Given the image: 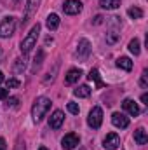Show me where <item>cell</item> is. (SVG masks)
Here are the masks:
<instances>
[{"label":"cell","mask_w":148,"mask_h":150,"mask_svg":"<svg viewBox=\"0 0 148 150\" xmlns=\"http://www.w3.org/2000/svg\"><path fill=\"white\" fill-rule=\"evenodd\" d=\"M25 67H26V65H25V59H16V65H14V70H16V72H23Z\"/></svg>","instance_id":"cell-25"},{"label":"cell","mask_w":148,"mask_h":150,"mask_svg":"<svg viewBox=\"0 0 148 150\" xmlns=\"http://www.w3.org/2000/svg\"><path fill=\"white\" fill-rule=\"evenodd\" d=\"M78 143H80V138H78V134H75V133L65 134V138L61 140V147L65 150H73Z\"/></svg>","instance_id":"cell-6"},{"label":"cell","mask_w":148,"mask_h":150,"mask_svg":"<svg viewBox=\"0 0 148 150\" xmlns=\"http://www.w3.org/2000/svg\"><path fill=\"white\" fill-rule=\"evenodd\" d=\"M5 86H7V89H14V87L19 86V80H18V79H9V80L5 82Z\"/></svg>","instance_id":"cell-26"},{"label":"cell","mask_w":148,"mask_h":150,"mask_svg":"<svg viewBox=\"0 0 148 150\" xmlns=\"http://www.w3.org/2000/svg\"><path fill=\"white\" fill-rule=\"evenodd\" d=\"M118 38H120V33H118V30H117V28H111L110 32L106 33V44H115Z\"/></svg>","instance_id":"cell-20"},{"label":"cell","mask_w":148,"mask_h":150,"mask_svg":"<svg viewBox=\"0 0 148 150\" xmlns=\"http://www.w3.org/2000/svg\"><path fill=\"white\" fill-rule=\"evenodd\" d=\"M63 120H65V113L61 112V110H56L49 117V127L51 129H59L61 124H63Z\"/></svg>","instance_id":"cell-10"},{"label":"cell","mask_w":148,"mask_h":150,"mask_svg":"<svg viewBox=\"0 0 148 150\" xmlns=\"http://www.w3.org/2000/svg\"><path fill=\"white\" fill-rule=\"evenodd\" d=\"M87 124L92 127V129H98L101 124H103V110L99 107H94L91 112H89V117H87Z\"/></svg>","instance_id":"cell-4"},{"label":"cell","mask_w":148,"mask_h":150,"mask_svg":"<svg viewBox=\"0 0 148 150\" xmlns=\"http://www.w3.org/2000/svg\"><path fill=\"white\" fill-rule=\"evenodd\" d=\"M14 150H26V145H25V142H23L21 138H18V140H16V145H14Z\"/></svg>","instance_id":"cell-27"},{"label":"cell","mask_w":148,"mask_h":150,"mask_svg":"<svg viewBox=\"0 0 148 150\" xmlns=\"http://www.w3.org/2000/svg\"><path fill=\"white\" fill-rule=\"evenodd\" d=\"M129 51H131L134 56H138V54L141 52V45H140V40H138V38H132V40L129 42Z\"/></svg>","instance_id":"cell-21"},{"label":"cell","mask_w":148,"mask_h":150,"mask_svg":"<svg viewBox=\"0 0 148 150\" xmlns=\"http://www.w3.org/2000/svg\"><path fill=\"white\" fill-rule=\"evenodd\" d=\"M127 14H129V18H132V19H140V18H143V11H141L140 7H131V9L127 11Z\"/></svg>","instance_id":"cell-22"},{"label":"cell","mask_w":148,"mask_h":150,"mask_svg":"<svg viewBox=\"0 0 148 150\" xmlns=\"http://www.w3.org/2000/svg\"><path fill=\"white\" fill-rule=\"evenodd\" d=\"M89 54H91V44H89V40H87V38H80L75 56L78 58V61H85Z\"/></svg>","instance_id":"cell-5"},{"label":"cell","mask_w":148,"mask_h":150,"mask_svg":"<svg viewBox=\"0 0 148 150\" xmlns=\"http://www.w3.org/2000/svg\"><path fill=\"white\" fill-rule=\"evenodd\" d=\"M118 145H120V138H118V134H115V133H108V134L105 136V140H103V147L106 150H117Z\"/></svg>","instance_id":"cell-8"},{"label":"cell","mask_w":148,"mask_h":150,"mask_svg":"<svg viewBox=\"0 0 148 150\" xmlns=\"http://www.w3.org/2000/svg\"><path fill=\"white\" fill-rule=\"evenodd\" d=\"M63 11L68 16H75V14H78L82 11V2H78V0H66L65 5H63Z\"/></svg>","instance_id":"cell-7"},{"label":"cell","mask_w":148,"mask_h":150,"mask_svg":"<svg viewBox=\"0 0 148 150\" xmlns=\"http://www.w3.org/2000/svg\"><path fill=\"white\" fill-rule=\"evenodd\" d=\"M38 150H47V149H45V147H40V149H38Z\"/></svg>","instance_id":"cell-35"},{"label":"cell","mask_w":148,"mask_h":150,"mask_svg":"<svg viewBox=\"0 0 148 150\" xmlns=\"http://www.w3.org/2000/svg\"><path fill=\"white\" fill-rule=\"evenodd\" d=\"M68 112H70V113H73V115H78L80 108H78V105H77V103L70 101V103H68Z\"/></svg>","instance_id":"cell-23"},{"label":"cell","mask_w":148,"mask_h":150,"mask_svg":"<svg viewBox=\"0 0 148 150\" xmlns=\"http://www.w3.org/2000/svg\"><path fill=\"white\" fill-rule=\"evenodd\" d=\"M89 80H94V82H96V87H98V89H101V87H105V84H103V80L99 79V72H98L96 68H92V70L89 72Z\"/></svg>","instance_id":"cell-18"},{"label":"cell","mask_w":148,"mask_h":150,"mask_svg":"<svg viewBox=\"0 0 148 150\" xmlns=\"http://www.w3.org/2000/svg\"><path fill=\"white\" fill-rule=\"evenodd\" d=\"M80 77H82V70L80 68H72V70H68V74L65 77V82L66 84H75V82H78Z\"/></svg>","instance_id":"cell-13"},{"label":"cell","mask_w":148,"mask_h":150,"mask_svg":"<svg viewBox=\"0 0 148 150\" xmlns=\"http://www.w3.org/2000/svg\"><path fill=\"white\" fill-rule=\"evenodd\" d=\"M0 150H7V147H5V140H4V138H0Z\"/></svg>","instance_id":"cell-32"},{"label":"cell","mask_w":148,"mask_h":150,"mask_svg":"<svg viewBox=\"0 0 148 150\" xmlns=\"http://www.w3.org/2000/svg\"><path fill=\"white\" fill-rule=\"evenodd\" d=\"M49 108H51V100L49 98H44V96L37 98L35 103H33V107H32V117H33V120L40 122L45 117V113L49 112Z\"/></svg>","instance_id":"cell-2"},{"label":"cell","mask_w":148,"mask_h":150,"mask_svg":"<svg viewBox=\"0 0 148 150\" xmlns=\"http://www.w3.org/2000/svg\"><path fill=\"white\" fill-rule=\"evenodd\" d=\"M99 5L103 9H118L120 7V0H99Z\"/></svg>","instance_id":"cell-19"},{"label":"cell","mask_w":148,"mask_h":150,"mask_svg":"<svg viewBox=\"0 0 148 150\" xmlns=\"http://www.w3.org/2000/svg\"><path fill=\"white\" fill-rule=\"evenodd\" d=\"M92 23H94V25H101V23H103V16H96Z\"/></svg>","instance_id":"cell-31"},{"label":"cell","mask_w":148,"mask_h":150,"mask_svg":"<svg viewBox=\"0 0 148 150\" xmlns=\"http://www.w3.org/2000/svg\"><path fill=\"white\" fill-rule=\"evenodd\" d=\"M141 101H143L145 105H148V94H143V96H141Z\"/></svg>","instance_id":"cell-33"},{"label":"cell","mask_w":148,"mask_h":150,"mask_svg":"<svg viewBox=\"0 0 148 150\" xmlns=\"http://www.w3.org/2000/svg\"><path fill=\"white\" fill-rule=\"evenodd\" d=\"M38 35H40V23L33 25V26H32V30L26 33V37L23 38V42H21V52H23L25 56H26V54L35 47Z\"/></svg>","instance_id":"cell-1"},{"label":"cell","mask_w":148,"mask_h":150,"mask_svg":"<svg viewBox=\"0 0 148 150\" xmlns=\"http://www.w3.org/2000/svg\"><path fill=\"white\" fill-rule=\"evenodd\" d=\"M42 58H44V52L40 51V52H38V58H35V68H38V67H40V61H42Z\"/></svg>","instance_id":"cell-29"},{"label":"cell","mask_w":148,"mask_h":150,"mask_svg":"<svg viewBox=\"0 0 148 150\" xmlns=\"http://www.w3.org/2000/svg\"><path fill=\"white\" fill-rule=\"evenodd\" d=\"M9 96V89H0V100H5Z\"/></svg>","instance_id":"cell-30"},{"label":"cell","mask_w":148,"mask_h":150,"mask_svg":"<svg viewBox=\"0 0 148 150\" xmlns=\"http://www.w3.org/2000/svg\"><path fill=\"white\" fill-rule=\"evenodd\" d=\"M80 150H85V149H80Z\"/></svg>","instance_id":"cell-36"},{"label":"cell","mask_w":148,"mask_h":150,"mask_svg":"<svg viewBox=\"0 0 148 150\" xmlns=\"http://www.w3.org/2000/svg\"><path fill=\"white\" fill-rule=\"evenodd\" d=\"M2 82H4V74L0 72V84H2Z\"/></svg>","instance_id":"cell-34"},{"label":"cell","mask_w":148,"mask_h":150,"mask_svg":"<svg viewBox=\"0 0 148 150\" xmlns=\"http://www.w3.org/2000/svg\"><path fill=\"white\" fill-rule=\"evenodd\" d=\"M73 94L77 96V98H87V96L91 94V87L85 86V84H84V86H78V87L73 91Z\"/></svg>","instance_id":"cell-16"},{"label":"cell","mask_w":148,"mask_h":150,"mask_svg":"<svg viewBox=\"0 0 148 150\" xmlns=\"http://www.w3.org/2000/svg\"><path fill=\"white\" fill-rule=\"evenodd\" d=\"M140 84H141V87H143V89H148V70H145V72H143Z\"/></svg>","instance_id":"cell-24"},{"label":"cell","mask_w":148,"mask_h":150,"mask_svg":"<svg viewBox=\"0 0 148 150\" xmlns=\"http://www.w3.org/2000/svg\"><path fill=\"white\" fill-rule=\"evenodd\" d=\"M14 30H16V19H14L12 16L4 18V21H2V25H0V38L11 37V35L14 33Z\"/></svg>","instance_id":"cell-3"},{"label":"cell","mask_w":148,"mask_h":150,"mask_svg":"<svg viewBox=\"0 0 148 150\" xmlns=\"http://www.w3.org/2000/svg\"><path fill=\"white\" fill-rule=\"evenodd\" d=\"M111 122H113L115 127L125 129V127L129 126V117H125L124 113H120V112H115L113 115H111Z\"/></svg>","instance_id":"cell-11"},{"label":"cell","mask_w":148,"mask_h":150,"mask_svg":"<svg viewBox=\"0 0 148 150\" xmlns=\"http://www.w3.org/2000/svg\"><path fill=\"white\" fill-rule=\"evenodd\" d=\"M38 5H40V0H28L26 11H25V18H23V25H26V23L32 19V16L35 14V11L38 9Z\"/></svg>","instance_id":"cell-9"},{"label":"cell","mask_w":148,"mask_h":150,"mask_svg":"<svg viewBox=\"0 0 148 150\" xmlns=\"http://www.w3.org/2000/svg\"><path fill=\"white\" fill-rule=\"evenodd\" d=\"M45 25H47V28H49L51 32L58 30V26H59V16H58V14H49Z\"/></svg>","instance_id":"cell-15"},{"label":"cell","mask_w":148,"mask_h":150,"mask_svg":"<svg viewBox=\"0 0 148 150\" xmlns=\"http://www.w3.org/2000/svg\"><path fill=\"white\" fill-rule=\"evenodd\" d=\"M18 101H19L18 98H9V100H7V108H9V107H11V108H16V107H18Z\"/></svg>","instance_id":"cell-28"},{"label":"cell","mask_w":148,"mask_h":150,"mask_svg":"<svg viewBox=\"0 0 148 150\" xmlns=\"http://www.w3.org/2000/svg\"><path fill=\"white\" fill-rule=\"evenodd\" d=\"M122 107H124V110H127L129 115H132V117H136V115H140V107H138V103L134 101V100H124V103H122Z\"/></svg>","instance_id":"cell-12"},{"label":"cell","mask_w":148,"mask_h":150,"mask_svg":"<svg viewBox=\"0 0 148 150\" xmlns=\"http://www.w3.org/2000/svg\"><path fill=\"white\" fill-rule=\"evenodd\" d=\"M134 142H136L138 145H147L148 136H147V131H145L143 127H140V129L134 131Z\"/></svg>","instance_id":"cell-14"},{"label":"cell","mask_w":148,"mask_h":150,"mask_svg":"<svg viewBox=\"0 0 148 150\" xmlns=\"http://www.w3.org/2000/svg\"><path fill=\"white\" fill-rule=\"evenodd\" d=\"M117 67L125 70V72H129V70H132V61L129 58H118L117 59Z\"/></svg>","instance_id":"cell-17"}]
</instances>
